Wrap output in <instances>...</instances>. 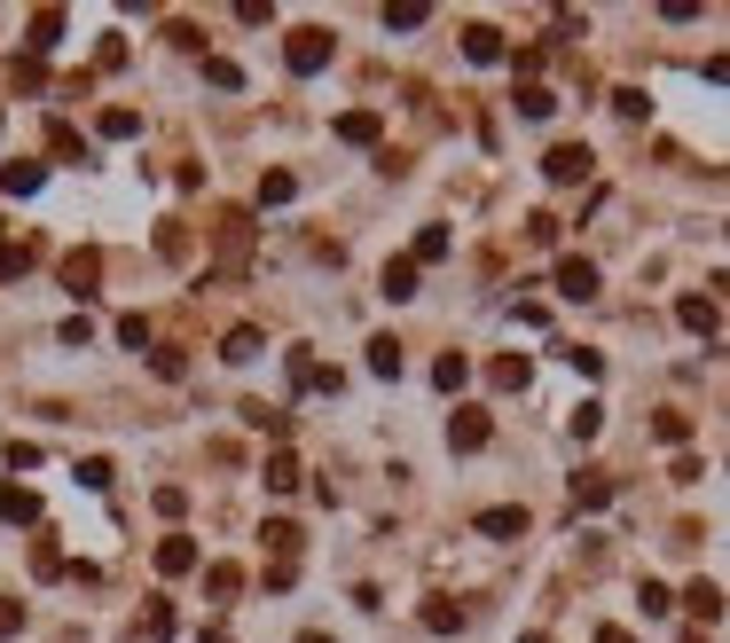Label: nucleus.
<instances>
[{
    "label": "nucleus",
    "mask_w": 730,
    "mask_h": 643,
    "mask_svg": "<svg viewBox=\"0 0 730 643\" xmlns=\"http://www.w3.org/2000/svg\"><path fill=\"white\" fill-rule=\"evenodd\" d=\"M220 353H228V361H236V369H252L259 353H268V337H259L252 322H236V330H228V337H220Z\"/></svg>",
    "instance_id": "obj_12"
},
{
    "label": "nucleus",
    "mask_w": 730,
    "mask_h": 643,
    "mask_svg": "<svg viewBox=\"0 0 730 643\" xmlns=\"http://www.w3.org/2000/svg\"><path fill=\"white\" fill-rule=\"evenodd\" d=\"M417 267H433V259H448V228H417V252H409Z\"/></svg>",
    "instance_id": "obj_32"
},
{
    "label": "nucleus",
    "mask_w": 730,
    "mask_h": 643,
    "mask_svg": "<svg viewBox=\"0 0 730 643\" xmlns=\"http://www.w3.org/2000/svg\"><path fill=\"white\" fill-rule=\"evenodd\" d=\"M463 63H479V72H487V63H511L503 31H495V24H463Z\"/></svg>",
    "instance_id": "obj_6"
},
{
    "label": "nucleus",
    "mask_w": 730,
    "mask_h": 643,
    "mask_svg": "<svg viewBox=\"0 0 730 643\" xmlns=\"http://www.w3.org/2000/svg\"><path fill=\"white\" fill-rule=\"evenodd\" d=\"M433 385H440V393H463V385H472V361H463V353H440V361H433Z\"/></svg>",
    "instance_id": "obj_25"
},
{
    "label": "nucleus",
    "mask_w": 730,
    "mask_h": 643,
    "mask_svg": "<svg viewBox=\"0 0 730 643\" xmlns=\"http://www.w3.org/2000/svg\"><path fill=\"white\" fill-rule=\"evenodd\" d=\"M683 613L700 620V628H715V620H722V589H715V581H691V589H683Z\"/></svg>",
    "instance_id": "obj_15"
},
{
    "label": "nucleus",
    "mask_w": 730,
    "mask_h": 643,
    "mask_svg": "<svg viewBox=\"0 0 730 643\" xmlns=\"http://www.w3.org/2000/svg\"><path fill=\"white\" fill-rule=\"evenodd\" d=\"M298 487H307L298 455H291V448H276V455H268V494H298Z\"/></svg>",
    "instance_id": "obj_16"
},
{
    "label": "nucleus",
    "mask_w": 730,
    "mask_h": 643,
    "mask_svg": "<svg viewBox=\"0 0 730 643\" xmlns=\"http://www.w3.org/2000/svg\"><path fill=\"white\" fill-rule=\"evenodd\" d=\"M652 439L683 455V439H691V416H683V409H659V416H652Z\"/></svg>",
    "instance_id": "obj_23"
},
{
    "label": "nucleus",
    "mask_w": 730,
    "mask_h": 643,
    "mask_svg": "<svg viewBox=\"0 0 730 643\" xmlns=\"http://www.w3.org/2000/svg\"><path fill=\"white\" fill-rule=\"evenodd\" d=\"M597 283H605V275H597V259H581V252H566V259H558V275H550V291L574 298V307H589Z\"/></svg>",
    "instance_id": "obj_2"
},
{
    "label": "nucleus",
    "mask_w": 730,
    "mask_h": 643,
    "mask_svg": "<svg viewBox=\"0 0 730 643\" xmlns=\"http://www.w3.org/2000/svg\"><path fill=\"white\" fill-rule=\"evenodd\" d=\"M338 142L346 150H377L385 142V118L377 111H338Z\"/></svg>",
    "instance_id": "obj_9"
},
{
    "label": "nucleus",
    "mask_w": 730,
    "mask_h": 643,
    "mask_svg": "<svg viewBox=\"0 0 730 643\" xmlns=\"http://www.w3.org/2000/svg\"><path fill=\"white\" fill-rule=\"evenodd\" d=\"M118 346H150V322L142 314H118Z\"/></svg>",
    "instance_id": "obj_46"
},
{
    "label": "nucleus",
    "mask_w": 730,
    "mask_h": 643,
    "mask_svg": "<svg viewBox=\"0 0 730 643\" xmlns=\"http://www.w3.org/2000/svg\"><path fill=\"white\" fill-rule=\"evenodd\" d=\"M424 16H433V9H424V0H393V9H385V31H417Z\"/></svg>",
    "instance_id": "obj_31"
},
{
    "label": "nucleus",
    "mask_w": 730,
    "mask_h": 643,
    "mask_svg": "<svg viewBox=\"0 0 730 643\" xmlns=\"http://www.w3.org/2000/svg\"><path fill=\"white\" fill-rule=\"evenodd\" d=\"M526 377H535V361H526V353H495L487 361V385L495 393H526Z\"/></svg>",
    "instance_id": "obj_10"
},
{
    "label": "nucleus",
    "mask_w": 730,
    "mask_h": 643,
    "mask_svg": "<svg viewBox=\"0 0 730 643\" xmlns=\"http://www.w3.org/2000/svg\"><path fill=\"white\" fill-rule=\"evenodd\" d=\"M542 173H550L558 189H581V181L597 173V157H589V142H558V150L542 157Z\"/></svg>",
    "instance_id": "obj_4"
},
{
    "label": "nucleus",
    "mask_w": 730,
    "mask_h": 643,
    "mask_svg": "<svg viewBox=\"0 0 730 643\" xmlns=\"http://www.w3.org/2000/svg\"><path fill=\"white\" fill-rule=\"evenodd\" d=\"M205 79H213L220 94H244V63H228V55H205Z\"/></svg>",
    "instance_id": "obj_28"
},
{
    "label": "nucleus",
    "mask_w": 730,
    "mask_h": 643,
    "mask_svg": "<svg viewBox=\"0 0 730 643\" xmlns=\"http://www.w3.org/2000/svg\"><path fill=\"white\" fill-rule=\"evenodd\" d=\"M55 283L72 291V298H94V283H103V252H94V244H79V252H63V267H55Z\"/></svg>",
    "instance_id": "obj_3"
},
{
    "label": "nucleus",
    "mask_w": 730,
    "mask_h": 643,
    "mask_svg": "<svg viewBox=\"0 0 730 643\" xmlns=\"http://www.w3.org/2000/svg\"><path fill=\"white\" fill-rule=\"evenodd\" d=\"M637 604H644V620H668V613H676V596L659 589V581H644V589H637Z\"/></svg>",
    "instance_id": "obj_36"
},
{
    "label": "nucleus",
    "mask_w": 730,
    "mask_h": 643,
    "mask_svg": "<svg viewBox=\"0 0 730 643\" xmlns=\"http://www.w3.org/2000/svg\"><path fill=\"white\" fill-rule=\"evenodd\" d=\"M205 643H228V635H205Z\"/></svg>",
    "instance_id": "obj_52"
},
{
    "label": "nucleus",
    "mask_w": 730,
    "mask_h": 643,
    "mask_svg": "<svg viewBox=\"0 0 730 643\" xmlns=\"http://www.w3.org/2000/svg\"><path fill=\"white\" fill-rule=\"evenodd\" d=\"M142 628H150V635H157V643H165V635H174V628H181V620H174V604H165V596H157V604H150V620H142Z\"/></svg>",
    "instance_id": "obj_41"
},
{
    "label": "nucleus",
    "mask_w": 730,
    "mask_h": 643,
    "mask_svg": "<svg viewBox=\"0 0 730 643\" xmlns=\"http://www.w3.org/2000/svg\"><path fill=\"white\" fill-rule=\"evenodd\" d=\"M370 369L377 377H401V337H370Z\"/></svg>",
    "instance_id": "obj_30"
},
{
    "label": "nucleus",
    "mask_w": 730,
    "mask_h": 643,
    "mask_svg": "<svg viewBox=\"0 0 730 643\" xmlns=\"http://www.w3.org/2000/svg\"><path fill=\"white\" fill-rule=\"evenodd\" d=\"M165 40H174L181 55H205V24H174V31H165Z\"/></svg>",
    "instance_id": "obj_39"
},
{
    "label": "nucleus",
    "mask_w": 730,
    "mask_h": 643,
    "mask_svg": "<svg viewBox=\"0 0 730 643\" xmlns=\"http://www.w3.org/2000/svg\"><path fill=\"white\" fill-rule=\"evenodd\" d=\"M9 79H16V94H40V87H48V63H40V55H24Z\"/></svg>",
    "instance_id": "obj_34"
},
{
    "label": "nucleus",
    "mask_w": 730,
    "mask_h": 643,
    "mask_svg": "<svg viewBox=\"0 0 730 643\" xmlns=\"http://www.w3.org/2000/svg\"><path fill=\"white\" fill-rule=\"evenodd\" d=\"M79 487L103 494V487H111V455H87V463H79Z\"/></svg>",
    "instance_id": "obj_40"
},
{
    "label": "nucleus",
    "mask_w": 730,
    "mask_h": 643,
    "mask_svg": "<svg viewBox=\"0 0 730 643\" xmlns=\"http://www.w3.org/2000/svg\"><path fill=\"white\" fill-rule=\"evenodd\" d=\"M55 40H63V9H40V16H31V31H24V48H31V55H55Z\"/></svg>",
    "instance_id": "obj_19"
},
{
    "label": "nucleus",
    "mask_w": 730,
    "mask_h": 643,
    "mask_svg": "<svg viewBox=\"0 0 730 643\" xmlns=\"http://www.w3.org/2000/svg\"><path fill=\"white\" fill-rule=\"evenodd\" d=\"M566 432H574V439H581V448H589V439H597V432H605V409H597V400H581V409L566 416Z\"/></svg>",
    "instance_id": "obj_29"
},
{
    "label": "nucleus",
    "mask_w": 730,
    "mask_h": 643,
    "mask_svg": "<svg viewBox=\"0 0 730 643\" xmlns=\"http://www.w3.org/2000/svg\"><path fill=\"white\" fill-rule=\"evenodd\" d=\"M511 72H518V87H535V72H542V48H518V55H511Z\"/></svg>",
    "instance_id": "obj_44"
},
{
    "label": "nucleus",
    "mask_w": 730,
    "mask_h": 643,
    "mask_svg": "<svg viewBox=\"0 0 730 643\" xmlns=\"http://www.w3.org/2000/svg\"><path fill=\"white\" fill-rule=\"evenodd\" d=\"M613 494H620L613 471H574V511H613Z\"/></svg>",
    "instance_id": "obj_7"
},
{
    "label": "nucleus",
    "mask_w": 730,
    "mask_h": 643,
    "mask_svg": "<svg viewBox=\"0 0 730 643\" xmlns=\"http://www.w3.org/2000/svg\"><path fill=\"white\" fill-rule=\"evenodd\" d=\"M377 298H393V307H401V298H417V259H385Z\"/></svg>",
    "instance_id": "obj_13"
},
{
    "label": "nucleus",
    "mask_w": 730,
    "mask_h": 643,
    "mask_svg": "<svg viewBox=\"0 0 730 643\" xmlns=\"http://www.w3.org/2000/svg\"><path fill=\"white\" fill-rule=\"evenodd\" d=\"M676 322H683L691 337H715V298H700V291H683V298H676Z\"/></svg>",
    "instance_id": "obj_14"
},
{
    "label": "nucleus",
    "mask_w": 730,
    "mask_h": 643,
    "mask_svg": "<svg viewBox=\"0 0 730 643\" xmlns=\"http://www.w3.org/2000/svg\"><path fill=\"white\" fill-rule=\"evenodd\" d=\"M613 111L620 118H652V94L644 87H613Z\"/></svg>",
    "instance_id": "obj_35"
},
{
    "label": "nucleus",
    "mask_w": 730,
    "mask_h": 643,
    "mask_svg": "<svg viewBox=\"0 0 730 643\" xmlns=\"http://www.w3.org/2000/svg\"><path fill=\"white\" fill-rule=\"evenodd\" d=\"M511 103H518V118H550V111H558V94H550V87L535 79V87H518Z\"/></svg>",
    "instance_id": "obj_26"
},
{
    "label": "nucleus",
    "mask_w": 730,
    "mask_h": 643,
    "mask_svg": "<svg viewBox=\"0 0 730 643\" xmlns=\"http://www.w3.org/2000/svg\"><path fill=\"white\" fill-rule=\"evenodd\" d=\"M518 643H550V635H518Z\"/></svg>",
    "instance_id": "obj_51"
},
{
    "label": "nucleus",
    "mask_w": 730,
    "mask_h": 643,
    "mask_svg": "<svg viewBox=\"0 0 730 643\" xmlns=\"http://www.w3.org/2000/svg\"><path fill=\"white\" fill-rule=\"evenodd\" d=\"M0 518H9V526H40V494H31V487H0Z\"/></svg>",
    "instance_id": "obj_17"
},
{
    "label": "nucleus",
    "mask_w": 730,
    "mask_h": 643,
    "mask_svg": "<svg viewBox=\"0 0 730 643\" xmlns=\"http://www.w3.org/2000/svg\"><path fill=\"white\" fill-rule=\"evenodd\" d=\"M150 377L174 385V377H181V346H150Z\"/></svg>",
    "instance_id": "obj_37"
},
{
    "label": "nucleus",
    "mask_w": 730,
    "mask_h": 643,
    "mask_svg": "<svg viewBox=\"0 0 730 643\" xmlns=\"http://www.w3.org/2000/svg\"><path fill=\"white\" fill-rule=\"evenodd\" d=\"M707 79H715V87H730V55H715V63H707Z\"/></svg>",
    "instance_id": "obj_48"
},
{
    "label": "nucleus",
    "mask_w": 730,
    "mask_h": 643,
    "mask_svg": "<svg viewBox=\"0 0 730 643\" xmlns=\"http://www.w3.org/2000/svg\"><path fill=\"white\" fill-rule=\"evenodd\" d=\"M196 565H205V557H196L189 533H165V541H157V573H165V581H189Z\"/></svg>",
    "instance_id": "obj_8"
},
{
    "label": "nucleus",
    "mask_w": 730,
    "mask_h": 643,
    "mask_svg": "<svg viewBox=\"0 0 730 643\" xmlns=\"http://www.w3.org/2000/svg\"><path fill=\"white\" fill-rule=\"evenodd\" d=\"M566 361L581 369V377H605V353H597V346H566Z\"/></svg>",
    "instance_id": "obj_43"
},
{
    "label": "nucleus",
    "mask_w": 730,
    "mask_h": 643,
    "mask_svg": "<svg viewBox=\"0 0 730 643\" xmlns=\"http://www.w3.org/2000/svg\"><path fill=\"white\" fill-rule=\"evenodd\" d=\"M298 643H330V635H322V628H307V635H298Z\"/></svg>",
    "instance_id": "obj_50"
},
{
    "label": "nucleus",
    "mask_w": 730,
    "mask_h": 643,
    "mask_svg": "<svg viewBox=\"0 0 730 643\" xmlns=\"http://www.w3.org/2000/svg\"><path fill=\"white\" fill-rule=\"evenodd\" d=\"M31 259H40L31 244H0V283H24V275H31Z\"/></svg>",
    "instance_id": "obj_27"
},
{
    "label": "nucleus",
    "mask_w": 730,
    "mask_h": 643,
    "mask_svg": "<svg viewBox=\"0 0 730 643\" xmlns=\"http://www.w3.org/2000/svg\"><path fill=\"white\" fill-rule=\"evenodd\" d=\"M487 439H495L487 409H456V416H448V448H456V455H479Z\"/></svg>",
    "instance_id": "obj_5"
},
{
    "label": "nucleus",
    "mask_w": 730,
    "mask_h": 643,
    "mask_svg": "<svg viewBox=\"0 0 730 643\" xmlns=\"http://www.w3.org/2000/svg\"><path fill=\"white\" fill-rule=\"evenodd\" d=\"M597 643H637V635H628V628H597Z\"/></svg>",
    "instance_id": "obj_49"
},
{
    "label": "nucleus",
    "mask_w": 730,
    "mask_h": 643,
    "mask_svg": "<svg viewBox=\"0 0 730 643\" xmlns=\"http://www.w3.org/2000/svg\"><path fill=\"white\" fill-rule=\"evenodd\" d=\"M48 150H55L63 165H87V142H79V133L63 126V118H48Z\"/></svg>",
    "instance_id": "obj_24"
},
{
    "label": "nucleus",
    "mask_w": 730,
    "mask_h": 643,
    "mask_svg": "<svg viewBox=\"0 0 730 643\" xmlns=\"http://www.w3.org/2000/svg\"><path fill=\"white\" fill-rule=\"evenodd\" d=\"M31 573H40V581H55V573H63V550H55V541H40V550H31Z\"/></svg>",
    "instance_id": "obj_42"
},
{
    "label": "nucleus",
    "mask_w": 730,
    "mask_h": 643,
    "mask_svg": "<svg viewBox=\"0 0 730 643\" xmlns=\"http://www.w3.org/2000/svg\"><path fill=\"white\" fill-rule=\"evenodd\" d=\"M291 196H298V173H291V165H268V173H259V205H291Z\"/></svg>",
    "instance_id": "obj_18"
},
{
    "label": "nucleus",
    "mask_w": 730,
    "mask_h": 643,
    "mask_svg": "<svg viewBox=\"0 0 730 643\" xmlns=\"http://www.w3.org/2000/svg\"><path fill=\"white\" fill-rule=\"evenodd\" d=\"M40 165H31V157H16V165H0V189H9V196H40Z\"/></svg>",
    "instance_id": "obj_21"
},
{
    "label": "nucleus",
    "mask_w": 730,
    "mask_h": 643,
    "mask_svg": "<svg viewBox=\"0 0 730 643\" xmlns=\"http://www.w3.org/2000/svg\"><path fill=\"white\" fill-rule=\"evenodd\" d=\"M135 133H142V118H135V111H118V103L103 111V142H135Z\"/></svg>",
    "instance_id": "obj_33"
},
{
    "label": "nucleus",
    "mask_w": 730,
    "mask_h": 643,
    "mask_svg": "<svg viewBox=\"0 0 730 643\" xmlns=\"http://www.w3.org/2000/svg\"><path fill=\"white\" fill-rule=\"evenodd\" d=\"M424 628H433V635H456V628H463V604H456V596H424Z\"/></svg>",
    "instance_id": "obj_22"
},
{
    "label": "nucleus",
    "mask_w": 730,
    "mask_h": 643,
    "mask_svg": "<svg viewBox=\"0 0 730 643\" xmlns=\"http://www.w3.org/2000/svg\"><path fill=\"white\" fill-rule=\"evenodd\" d=\"M205 589H213V596H236V589H244V565H213Z\"/></svg>",
    "instance_id": "obj_38"
},
{
    "label": "nucleus",
    "mask_w": 730,
    "mask_h": 643,
    "mask_svg": "<svg viewBox=\"0 0 730 643\" xmlns=\"http://www.w3.org/2000/svg\"><path fill=\"white\" fill-rule=\"evenodd\" d=\"M150 502H157V518H181V511H189V494H181V487H157Z\"/></svg>",
    "instance_id": "obj_47"
},
{
    "label": "nucleus",
    "mask_w": 730,
    "mask_h": 643,
    "mask_svg": "<svg viewBox=\"0 0 730 643\" xmlns=\"http://www.w3.org/2000/svg\"><path fill=\"white\" fill-rule=\"evenodd\" d=\"M9 635H24V604H16V596H0V643H9Z\"/></svg>",
    "instance_id": "obj_45"
},
{
    "label": "nucleus",
    "mask_w": 730,
    "mask_h": 643,
    "mask_svg": "<svg viewBox=\"0 0 730 643\" xmlns=\"http://www.w3.org/2000/svg\"><path fill=\"white\" fill-rule=\"evenodd\" d=\"M526 526H535V518H526L518 502H503V511H479V533H487V541H518Z\"/></svg>",
    "instance_id": "obj_11"
},
{
    "label": "nucleus",
    "mask_w": 730,
    "mask_h": 643,
    "mask_svg": "<svg viewBox=\"0 0 730 643\" xmlns=\"http://www.w3.org/2000/svg\"><path fill=\"white\" fill-rule=\"evenodd\" d=\"M259 541L276 550V565H291V557H298V541H307V533H298L291 518H268V526H259Z\"/></svg>",
    "instance_id": "obj_20"
},
{
    "label": "nucleus",
    "mask_w": 730,
    "mask_h": 643,
    "mask_svg": "<svg viewBox=\"0 0 730 643\" xmlns=\"http://www.w3.org/2000/svg\"><path fill=\"white\" fill-rule=\"evenodd\" d=\"M330 55H338V31H330V24H298L291 40H283V63H291L298 79H315V72H330Z\"/></svg>",
    "instance_id": "obj_1"
}]
</instances>
